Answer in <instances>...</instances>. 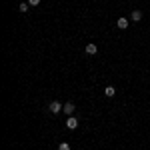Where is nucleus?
<instances>
[{
  "label": "nucleus",
  "mask_w": 150,
  "mask_h": 150,
  "mask_svg": "<svg viewBox=\"0 0 150 150\" xmlns=\"http://www.w3.org/2000/svg\"><path fill=\"white\" fill-rule=\"evenodd\" d=\"M48 110H50L52 114H60V112L64 110V106L58 102V100H52V102H50V106H48Z\"/></svg>",
  "instance_id": "obj_1"
},
{
  "label": "nucleus",
  "mask_w": 150,
  "mask_h": 150,
  "mask_svg": "<svg viewBox=\"0 0 150 150\" xmlns=\"http://www.w3.org/2000/svg\"><path fill=\"white\" fill-rule=\"evenodd\" d=\"M66 128H68V130H76V128H78V118H76V116H68Z\"/></svg>",
  "instance_id": "obj_2"
},
{
  "label": "nucleus",
  "mask_w": 150,
  "mask_h": 150,
  "mask_svg": "<svg viewBox=\"0 0 150 150\" xmlns=\"http://www.w3.org/2000/svg\"><path fill=\"white\" fill-rule=\"evenodd\" d=\"M74 110H76V106H74L72 102H66V104H64V110H62V112H64L66 116H74Z\"/></svg>",
  "instance_id": "obj_3"
},
{
  "label": "nucleus",
  "mask_w": 150,
  "mask_h": 150,
  "mask_svg": "<svg viewBox=\"0 0 150 150\" xmlns=\"http://www.w3.org/2000/svg\"><path fill=\"white\" fill-rule=\"evenodd\" d=\"M130 20H132V22H140V20H142V12H140V10H132Z\"/></svg>",
  "instance_id": "obj_4"
},
{
  "label": "nucleus",
  "mask_w": 150,
  "mask_h": 150,
  "mask_svg": "<svg viewBox=\"0 0 150 150\" xmlns=\"http://www.w3.org/2000/svg\"><path fill=\"white\" fill-rule=\"evenodd\" d=\"M116 26H118V28H122V30H126V28H128V18H124V16H122V18H118V20H116Z\"/></svg>",
  "instance_id": "obj_5"
},
{
  "label": "nucleus",
  "mask_w": 150,
  "mask_h": 150,
  "mask_svg": "<svg viewBox=\"0 0 150 150\" xmlns=\"http://www.w3.org/2000/svg\"><path fill=\"white\" fill-rule=\"evenodd\" d=\"M84 50H86V54H96V52H98V46H96V44H86V48H84Z\"/></svg>",
  "instance_id": "obj_6"
},
{
  "label": "nucleus",
  "mask_w": 150,
  "mask_h": 150,
  "mask_svg": "<svg viewBox=\"0 0 150 150\" xmlns=\"http://www.w3.org/2000/svg\"><path fill=\"white\" fill-rule=\"evenodd\" d=\"M104 94H106L108 98H112V96L116 94V88H114V86H106V90H104Z\"/></svg>",
  "instance_id": "obj_7"
},
{
  "label": "nucleus",
  "mask_w": 150,
  "mask_h": 150,
  "mask_svg": "<svg viewBox=\"0 0 150 150\" xmlns=\"http://www.w3.org/2000/svg\"><path fill=\"white\" fill-rule=\"evenodd\" d=\"M28 6H30L28 2H22V4H20L18 8H20V12H28Z\"/></svg>",
  "instance_id": "obj_8"
},
{
  "label": "nucleus",
  "mask_w": 150,
  "mask_h": 150,
  "mask_svg": "<svg viewBox=\"0 0 150 150\" xmlns=\"http://www.w3.org/2000/svg\"><path fill=\"white\" fill-rule=\"evenodd\" d=\"M58 150H70V144H68V142H60Z\"/></svg>",
  "instance_id": "obj_9"
},
{
  "label": "nucleus",
  "mask_w": 150,
  "mask_h": 150,
  "mask_svg": "<svg viewBox=\"0 0 150 150\" xmlns=\"http://www.w3.org/2000/svg\"><path fill=\"white\" fill-rule=\"evenodd\" d=\"M28 4H30V6H38V4H40V0H28Z\"/></svg>",
  "instance_id": "obj_10"
}]
</instances>
